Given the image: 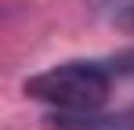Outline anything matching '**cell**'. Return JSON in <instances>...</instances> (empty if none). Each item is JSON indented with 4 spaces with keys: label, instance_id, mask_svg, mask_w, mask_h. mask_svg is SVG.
I'll return each mask as SVG.
<instances>
[{
    "label": "cell",
    "instance_id": "obj_1",
    "mask_svg": "<svg viewBox=\"0 0 134 130\" xmlns=\"http://www.w3.org/2000/svg\"><path fill=\"white\" fill-rule=\"evenodd\" d=\"M109 69L102 62H65L25 80V94L33 101L54 105L62 112H94L109 98Z\"/></svg>",
    "mask_w": 134,
    "mask_h": 130
},
{
    "label": "cell",
    "instance_id": "obj_2",
    "mask_svg": "<svg viewBox=\"0 0 134 130\" xmlns=\"http://www.w3.org/2000/svg\"><path fill=\"white\" fill-rule=\"evenodd\" d=\"M94 7H98L112 25L134 33V0H94Z\"/></svg>",
    "mask_w": 134,
    "mask_h": 130
}]
</instances>
